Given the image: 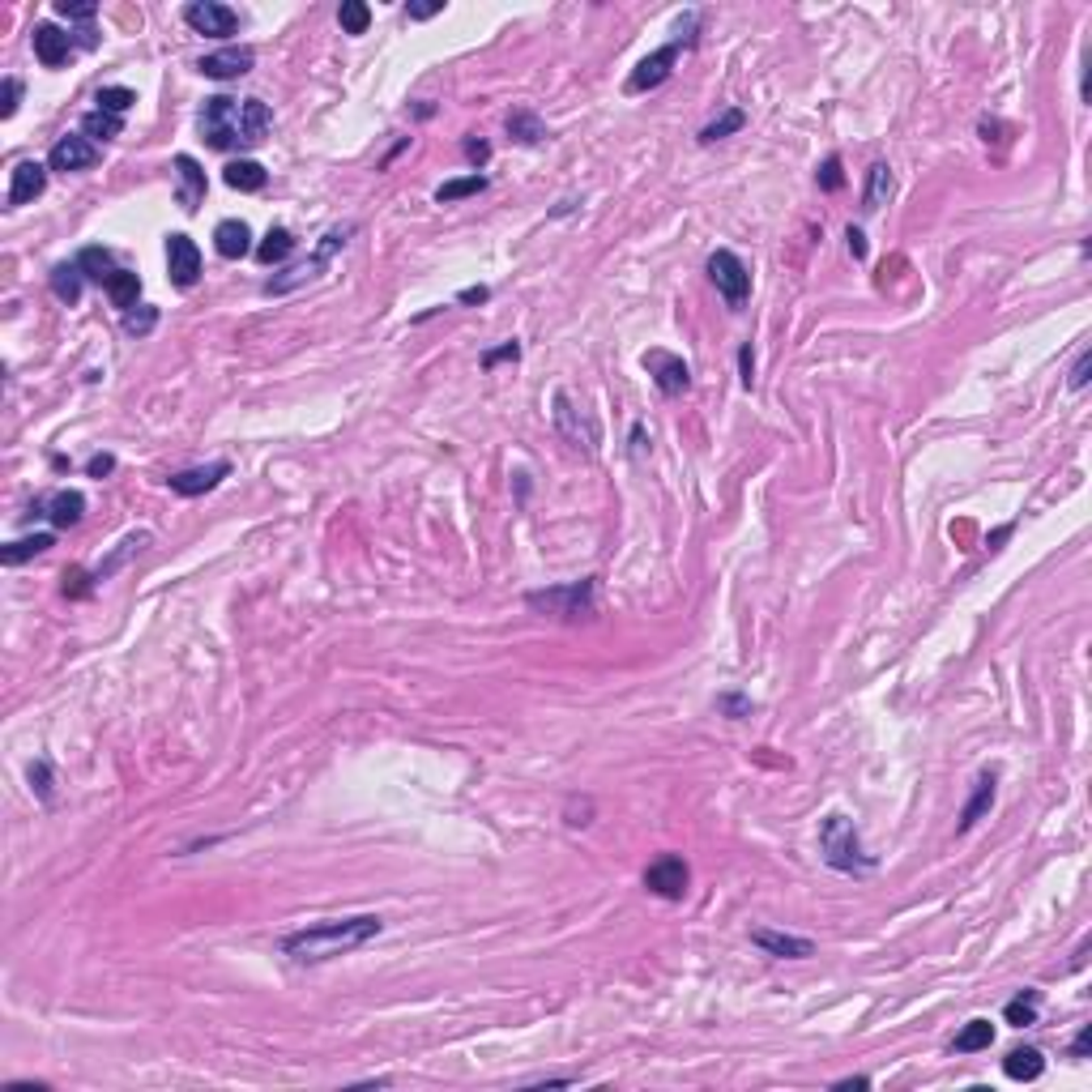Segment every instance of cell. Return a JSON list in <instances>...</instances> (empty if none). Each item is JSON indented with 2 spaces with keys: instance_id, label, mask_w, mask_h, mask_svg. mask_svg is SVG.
Instances as JSON below:
<instances>
[{
  "instance_id": "3957f363",
  "label": "cell",
  "mask_w": 1092,
  "mask_h": 1092,
  "mask_svg": "<svg viewBox=\"0 0 1092 1092\" xmlns=\"http://www.w3.org/2000/svg\"><path fill=\"white\" fill-rule=\"evenodd\" d=\"M819 853L832 871H841V875H862V871L875 867V858L862 849V837H858V828H853V819L841 816V811H832V816L819 823Z\"/></svg>"
},
{
  "instance_id": "8992f818",
  "label": "cell",
  "mask_w": 1092,
  "mask_h": 1092,
  "mask_svg": "<svg viewBox=\"0 0 1092 1092\" xmlns=\"http://www.w3.org/2000/svg\"><path fill=\"white\" fill-rule=\"evenodd\" d=\"M709 282L717 286V295L730 307H742L751 295V270L739 261V252H730V247H717V252L709 256Z\"/></svg>"
},
{
  "instance_id": "60d3db41",
  "label": "cell",
  "mask_w": 1092,
  "mask_h": 1092,
  "mask_svg": "<svg viewBox=\"0 0 1092 1092\" xmlns=\"http://www.w3.org/2000/svg\"><path fill=\"white\" fill-rule=\"evenodd\" d=\"M56 13L68 17V22H91V17L98 13V5H94V0H61Z\"/></svg>"
},
{
  "instance_id": "484cf974",
  "label": "cell",
  "mask_w": 1092,
  "mask_h": 1092,
  "mask_svg": "<svg viewBox=\"0 0 1092 1092\" xmlns=\"http://www.w3.org/2000/svg\"><path fill=\"white\" fill-rule=\"evenodd\" d=\"M504 124H508L512 142H521V145H538V142H546V137H551V133H546V124L530 112V107H512Z\"/></svg>"
},
{
  "instance_id": "52a82bcc",
  "label": "cell",
  "mask_w": 1092,
  "mask_h": 1092,
  "mask_svg": "<svg viewBox=\"0 0 1092 1092\" xmlns=\"http://www.w3.org/2000/svg\"><path fill=\"white\" fill-rule=\"evenodd\" d=\"M555 427H559V435L563 440L572 444L577 453H585V456H593L598 453V423L589 419V414H581L577 405H572V397L568 393H555Z\"/></svg>"
},
{
  "instance_id": "f907efd6",
  "label": "cell",
  "mask_w": 1092,
  "mask_h": 1092,
  "mask_svg": "<svg viewBox=\"0 0 1092 1092\" xmlns=\"http://www.w3.org/2000/svg\"><path fill=\"white\" fill-rule=\"evenodd\" d=\"M465 158H470L474 167H482L486 158H491V145H486L482 137H465Z\"/></svg>"
},
{
  "instance_id": "e0dca14e",
  "label": "cell",
  "mask_w": 1092,
  "mask_h": 1092,
  "mask_svg": "<svg viewBox=\"0 0 1092 1092\" xmlns=\"http://www.w3.org/2000/svg\"><path fill=\"white\" fill-rule=\"evenodd\" d=\"M231 474V461H210V465H193V470H180L167 479V486H171L175 495H184V500H193V495H205L214 491L218 482Z\"/></svg>"
},
{
  "instance_id": "b9f144b4",
  "label": "cell",
  "mask_w": 1092,
  "mask_h": 1092,
  "mask_svg": "<svg viewBox=\"0 0 1092 1092\" xmlns=\"http://www.w3.org/2000/svg\"><path fill=\"white\" fill-rule=\"evenodd\" d=\"M17 103H22V82L17 77H5V94H0V120H13Z\"/></svg>"
},
{
  "instance_id": "d6a6232c",
  "label": "cell",
  "mask_w": 1092,
  "mask_h": 1092,
  "mask_svg": "<svg viewBox=\"0 0 1092 1092\" xmlns=\"http://www.w3.org/2000/svg\"><path fill=\"white\" fill-rule=\"evenodd\" d=\"M990 1041H995V1025H990V1020H969V1025L956 1032L951 1050H956V1054H977V1050H990Z\"/></svg>"
},
{
  "instance_id": "5bb4252c",
  "label": "cell",
  "mask_w": 1092,
  "mask_h": 1092,
  "mask_svg": "<svg viewBox=\"0 0 1092 1092\" xmlns=\"http://www.w3.org/2000/svg\"><path fill=\"white\" fill-rule=\"evenodd\" d=\"M167 273H171V282L180 291L196 286V277H201V247L188 240V235H171L167 240Z\"/></svg>"
},
{
  "instance_id": "ee69618b",
  "label": "cell",
  "mask_w": 1092,
  "mask_h": 1092,
  "mask_svg": "<svg viewBox=\"0 0 1092 1092\" xmlns=\"http://www.w3.org/2000/svg\"><path fill=\"white\" fill-rule=\"evenodd\" d=\"M841 184H845V175H841V158L828 154V158H823V167H819V188H823V193H837Z\"/></svg>"
},
{
  "instance_id": "277c9868",
  "label": "cell",
  "mask_w": 1092,
  "mask_h": 1092,
  "mask_svg": "<svg viewBox=\"0 0 1092 1092\" xmlns=\"http://www.w3.org/2000/svg\"><path fill=\"white\" fill-rule=\"evenodd\" d=\"M354 231H359L354 222L333 226V231L325 235L321 244H316L312 261H303V265H295V270H286V277H273V282H265V295H282V291H291V286H303V282H312V277H321V270L333 261L337 252H342L346 244H351V235H354Z\"/></svg>"
},
{
  "instance_id": "681fc988",
  "label": "cell",
  "mask_w": 1092,
  "mask_h": 1092,
  "mask_svg": "<svg viewBox=\"0 0 1092 1092\" xmlns=\"http://www.w3.org/2000/svg\"><path fill=\"white\" fill-rule=\"evenodd\" d=\"M717 709H721V713H730V717L739 721V717H747V713H751V700H747V696H721V700H717Z\"/></svg>"
},
{
  "instance_id": "83f0119b",
  "label": "cell",
  "mask_w": 1092,
  "mask_h": 1092,
  "mask_svg": "<svg viewBox=\"0 0 1092 1092\" xmlns=\"http://www.w3.org/2000/svg\"><path fill=\"white\" fill-rule=\"evenodd\" d=\"M103 291H107V299L120 307V312H133L137 299H142V277H137L133 270H116L112 282H107Z\"/></svg>"
},
{
  "instance_id": "f546056e",
  "label": "cell",
  "mask_w": 1092,
  "mask_h": 1092,
  "mask_svg": "<svg viewBox=\"0 0 1092 1092\" xmlns=\"http://www.w3.org/2000/svg\"><path fill=\"white\" fill-rule=\"evenodd\" d=\"M52 546H56V538H52V533H31V538H17V542H9L5 551H0V563H5V568H17V563L35 559V555L52 551Z\"/></svg>"
},
{
  "instance_id": "11a10c76",
  "label": "cell",
  "mask_w": 1092,
  "mask_h": 1092,
  "mask_svg": "<svg viewBox=\"0 0 1092 1092\" xmlns=\"http://www.w3.org/2000/svg\"><path fill=\"white\" fill-rule=\"evenodd\" d=\"M1088 1041H1092V1032L1084 1028V1032H1079L1076 1041H1071V1054H1076V1058H1084V1054H1088Z\"/></svg>"
},
{
  "instance_id": "7dc6e473",
  "label": "cell",
  "mask_w": 1092,
  "mask_h": 1092,
  "mask_svg": "<svg viewBox=\"0 0 1092 1092\" xmlns=\"http://www.w3.org/2000/svg\"><path fill=\"white\" fill-rule=\"evenodd\" d=\"M112 470H116V456H112V453H94L91 461H86V474H91V479H107Z\"/></svg>"
},
{
  "instance_id": "2e32d148",
  "label": "cell",
  "mask_w": 1092,
  "mask_h": 1092,
  "mask_svg": "<svg viewBox=\"0 0 1092 1092\" xmlns=\"http://www.w3.org/2000/svg\"><path fill=\"white\" fill-rule=\"evenodd\" d=\"M252 65H256L252 47H222V52H210V56L196 61V68H201L205 77H214V82H231V77L252 73Z\"/></svg>"
},
{
  "instance_id": "7402d4cb",
  "label": "cell",
  "mask_w": 1092,
  "mask_h": 1092,
  "mask_svg": "<svg viewBox=\"0 0 1092 1092\" xmlns=\"http://www.w3.org/2000/svg\"><path fill=\"white\" fill-rule=\"evenodd\" d=\"M222 180H226V188H235V193H261V188L270 184V171H265L256 158H235V163H226Z\"/></svg>"
},
{
  "instance_id": "cb8c5ba5",
  "label": "cell",
  "mask_w": 1092,
  "mask_h": 1092,
  "mask_svg": "<svg viewBox=\"0 0 1092 1092\" xmlns=\"http://www.w3.org/2000/svg\"><path fill=\"white\" fill-rule=\"evenodd\" d=\"M73 261H77V270L86 273V282H98V286H107V282H112V273H116V256L107 252V247H98V244L82 247Z\"/></svg>"
},
{
  "instance_id": "4fadbf2b",
  "label": "cell",
  "mask_w": 1092,
  "mask_h": 1092,
  "mask_svg": "<svg viewBox=\"0 0 1092 1092\" xmlns=\"http://www.w3.org/2000/svg\"><path fill=\"white\" fill-rule=\"evenodd\" d=\"M26 516H47L56 530H73L77 521L86 516V495L82 491H52V495H39L31 504Z\"/></svg>"
},
{
  "instance_id": "7c38bea8",
  "label": "cell",
  "mask_w": 1092,
  "mask_h": 1092,
  "mask_svg": "<svg viewBox=\"0 0 1092 1092\" xmlns=\"http://www.w3.org/2000/svg\"><path fill=\"white\" fill-rule=\"evenodd\" d=\"M94 163H98V145L86 133H65L61 142L52 145V154H47V171H61V175L91 171Z\"/></svg>"
},
{
  "instance_id": "e575fe53",
  "label": "cell",
  "mask_w": 1092,
  "mask_h": 1092,
  "mask_svg": "<svg viewBox=\"0 0 1092 1092\" xmlns=\"http://www.w3.org/2000/svg\"><path fill=\"white\" fill-rule=\"evenodd\" d=\"M486 188V175H465V180H449V184H440L435 188V201L440 205H453V201H465V196H479Z\"/></svg>"
},
{
  "instance_id": "f6af8a7d",
  "label": "cell",
  "mask_w": 1092,
  "mask_h": 1092,
  "mask_svg": "<svg viewBox=\"0 0 1092 1092\" xmlns=\"http://www.w3.org/2000/svg\"><path fill=\"white\" fill-rule=\"evenodd\" d=\"M504 359H512V363H516V359H521V346H516V342H504L500 351H486V354H482V372H491V367H495V363H504Z\"/></svg>"
},
{
  "instance_id": "4316f807",
  "label": "cell",
  "mask_w": 1092,
  "mask_h": 1092,
  "mask_svg": "<svg viewBox=\"0 0 1092 1092\" xmlns=\"http://www.w3.org/2000/svg\"><path fill=\"white\" fill-rule=\"evenodd\" d=\"M82 286H86V273L77 270V261H61V265L52 270V295H56L61 303L73 307L77 299H82Z\"/></svg>"
},
{
  "instance_id": "6da1fadb",
  "label": "cell",
  "mask_w": 1092,
  "mask_h": 1092,
  "mask_svg": "<svg viewBox=\"0 0 1092 1092\" xmlns=\"http://www.w3.org/2000/svg\"><path fill=\"white\" fill-rule=\"evenodd\" d=\"M384 930V918L376 913H359V918H329V922H312L303 930H291V935L277 939L282 956H291L295 965H325V960L351 956L363 943H372Z\"/></svg>"
},
{
  "instance_id": "1f68e13d",
  "label": "cell",
  "mask_w": 1092,
  "mask_h": 1092,
  "mask_svg": "<svg viewBox=\"0 0 1092 1092\" xmlns=\"http://www.w3.org/2000/svg\"><path fill=\"white\" fill-rule=\"evenodd\" d=\"M82 133L91 137V142L98 145V142H116V137L124 133V116H112V112H86L82 116Z\"/></svg>"
},
{
  "instance_id": "ab89813d",
  "label": "cell",
  "mask_w": 1092,
  "mask_h": 1092,
  "mask_svg": "<svg viewBox=\"0 0 1092 1092\" xmlns=\"http://www.w3.org/2000/svg\"><path fill=\"white\" fill-rule=\"evenodd\" d=\"M91 585H98V581H94V572H86V568H68V572H65V598H86V593H91Z\"/></svg>"
},
{
  "instance_id": "bcb514c9",
  "label": "cell",
  "mask_w": 1092,
  "mask_h": 1092,
  "mask_svg": "<svg viewBox=\"0 0 1092 1092\" xmlns=\"http://www.w3.org/2000/svg\"><path fill=\"white\" fill-rule=\"evenodd\" d=\"M1088 372H1092V351H1084V354H1079V359H1076V367H1071V380H1067V389H1076V393L1084 389V384H1088Z\"/></svg>"
},
{
  "instance_id": "8fae6325",
  "label": "cell",
  "mask_w": 1092,
  "mask_h": 1092,
  "mask_svg": "<svg viewBox=\"0 0 1092 1092\" xmlns=\"http://www.w3.org/2000/svg\"><path fill=\"white\" fill-rule=\"evenodd\" d=\"M640 363H644V372L653 376L658 393L679 397V393H688V389H691V367L683 363L679 354H670V351H644V354H640Z\"/></svg>"
},
{
  "instance_id": "816d5d0a",
  "label": "cell",
  "mask_w": 1092,
  "mask_h": 1092,
  "mask_svg": "<svg viewBox=\"0 0 1092 1092\" xmlns=\"http://www.w3.org/2000/svg\"><path fill=\"white\" fill-rule=\"evenodd\" d=\"M444 9V0H431V5H405V17L410 22H427V17H435Z\"/></svg>"
},
{
  "instance_id": "ac0fdd59",
  "label": "cell",
  "mask_w": 1092,
  "mask_h": 1092,
  "mask_svg": "<svg viewBox=\"0 0 1092 1092\" xmlns=\"http://www.w3.org/2000/svg\"><path fill=\"white\" fill-rule=\"evenodd\" d=\"M31 43H35V56L43 68H61L68 56H73V35H65L61 26H52V22H39Z\"/></svg>"
},
{
  "instance_id": "30bf717a",
  "label": "cell",
  "mask_w": 1092,
  "mask_h": 1092,
  "mask_svg": "<svg viewBox=\"0 0 1092 1092\" xmlns=\"http://www.w3.org/2000/svg\"><path fill=\"white\" fill-rule=\"evenodd\" d=\"M184 22L196 35H210V39H226L240 31V13L231 5H218V0H193V5H184Z\"/></svg>"
},
{
  "instance_id": "44dd1931",
  "label": "cell",
  "mask_w": 1092,
  "mask_h": 1092,
  "mask_svg": "<svg viewBox=\"0 0 1092 1092\" xmlns=\"http://www.w3.org/2000/svg\"><path fill=\"white\" fill-rule=\"evenodd\" d=\"M175 171H180V188H175V201H180V210L193 214L196 205L205 201V171H201V163H196L193 154H180V158H175Z\"/></svg>"
},
{
  "instance_id": "db71d44e",
  "label": "cell",
  "mask_w": 1092,
  "mask_h": 1092,
  "mask_svg": "<svg viewBox=\"0 0 1092 1092\" xmlns=\"http://www.w3.org/2000/svg\"><path fill=\"white\" fill-rule=\"evenodd\" d=\"M486 299H491V291H486V286H470V291L456 295V303H486Z\"/></svg>"
},
{
  "instance_id": "7bdbcfd3",
  "label": "cell",
  "mask_w": 1092,
  "mask_h": 1092,
  "mask_svg": "<svg viewBox=\"0 0 1092 1092\" xmlns=\"http://www.w3.org/2000/svg\"><path fill=\"white\" fill-rule=\"evenodd\" d=\"M31 786H35V793L43 802H52V764L47 760H35L31 764Z\"/></svg>"
},
{
  "instance_id": "8d00e7d4",
  "label": "cell",
  "mask_w": 1092,
  "mask_h": 1092,
  "mask_svg": "<svg viewBox=\"0 0 1092 1092\" xmlns=\"http://www.w3.org/2000/svg\"><path fill=\"white\" fill-rule=\"evenodd\" d=\"M337 22H342L346 35H367V26H372V9H367L363 0H346V5L337 9Z\"/></svg>"
},
{
  "instance_id": "9a60e30c",
  "label": "cell",
  "mask_w": 1092,
  "mask_h": 1092,
  "mask_svg": "<svg viewBox=\"0 0 1092 1092\" xmlns=\"http://www.w3.org/2000/svg\"><path fill=\"white\" fill-rule=\"evenodd\" d=\"M47 188V167L35 163V158H22V163L13 167V175H9V196L5 205L9 210H17V205H31L35 196H43Z\"/></svg>"
},
{
  "instance_id": "d4e9b609",
  "label": "cell",
  "mask_w": 1092,
  "mask_h": 1092,
  "mask_svg": "<svg viewBox=\"0 0 1092 1092\" xmlns=\"http://www.w3.org/2000/svg\"><path fill=\"white\" fill-rule=\"evenodd\" d=\"M990 807H995V772H981L977 786H973V798L965 802V811H960V832H969Z\"/></svg>"
},
{
  "instance_id": "c3c4849f",
  "label": "cell",
  "mask_w": 1092,
  "mask_h": 1092,
  "mask_svg": "<svg viewBox=\"0 0 1092 1092\" xmlns=\"http://www.w3.org/2000/svg\"><path fill=\"white\" fill-rule=\"evenodd\" d=\"M739 372H742V384L751 389V384H756V351H751V342L739 351Z\"/></svg>"
},
{
  "instance_id": "7a4b0ae2",
  "label": "cell",
  "mask_w": 1092,
  "mask_h": 1092,
  "mask_svg": "<svg viewBox=\"0 0 1092 1092\" xmlns=\"http://www.w3.org/2000/svg\"><path fill=\"white\" fill-rule=\"evenodd\" d=\"M196 128H201L210 150H247V145L265 142V133L273 128V112L261 98L214 94V98H205L201 116H196Z\"/></svg>"
},
{
  "instance_id": "d6986e66",
  "label": "cell",
  "mask_w": 1092,
  "mask_h": 1092,
  "mask_svg": "<svg viewBox=\"0 0 1092 1092\" xmlns=\"http://www.w3.org/2000/svg\"><path fill=\"white\" fill-rule=\"evenodd\" d=\"M751 943H756L760 951H768V956H781V960H807L816 956V943L802 939V935H781V930H751Z\"/></svg>"
},
{
  "instance_id": "5b68a950",
  "label": "cell",
  "mask_w": 1092,
  "mask_h": 1092,
  "mask_svg": "<svg viewBox=\"0 0 1092 1092\" xmlns=\"http://www.w3.org/2000/svg\"><path fill=\"white\" fill-rule=\"evenodd\" d=\"M530 611H542L551 619H585L593 614V581H577V585H563V589H538L530 593Z\"/></svg>"
},
{
  "instance_id": "603a6c76",
  "label": "cell",
  "mask_w": 1092,
  "mask_h": 1092,
  "mask_svg": "<svg viewBox=\"0 0 1092 1092\" xmlns=\"http://www.w3.org/2000/svg\"><path fill=\"white\" fill-rule=\"evenodd\" d=\"M1002 1071H1007V1079L1032 1084V1079H1041V1071H1046V1058H1041V1050L1020 1046V1050H1011V1054L1002 1058Z\"/></svg>"
},
{
  "instance_id": "f35d334b",
  "label": "cell",
  "mask_w": 1092,
  "mask_h": 1092,
  "mask_svg": "<svg viewBox=\"0 0 1092 1092\" xmlns=\"http://www.w3.org/2000/svg\"><path fill=\"white\" fill-rule=\"evenodd\" d=\"M158 325V307L142 303V312H124V333L128 337H145Z\"/></svg>"
},
{
  "instance_id": "ffe728a7",
  "label": "cell",
  "mask_w": 1092,
  "mask_h": 1092,
  "mask_svg": "<svg viewBox=\"0 0 1092 1092\" xmlns=\"http://www.w3.org/2000/svg\"><path fill=\"white\" fill-rule=\"evenodd\" d=\"M214 247H218V256H226V261H244V256L252 252V226H247L244 218H222V222L214 226Z\"/></svg>"
},
{
  "instance_id": "74e56055",
  "label": "cell",
  "mask_w": 1092,
  "mask_h": 1092,
  "mask_svg": "<svg viewBox=\"0 0 1092 1092\" xmlns=\"http://www.w3.org/2000/svg\"><path fill=\"white\" fill-rule=\"evenodd\" d=\"M94 103H98V112H112V116H124L128 107L137 103V94L128 91V86H103V91L94 94Z\"/></svg>"
},
{
  "instance_id": "f5cc1de1",
  "label": "cell",
  "mask_w": 1092,
  "mask_h": 1092,
  "mask_svg": "<svg viewBox=\"0 0 1092 1092\" xmlns=\"http://www.w3.org/2000/svg\"><path fill=\"white\" fill-rule=\"evenodd\" d=\"M845 240H849V252L858 256V261H867V235H862L858 226H849V231H845Z\"/></svg>"
},
{
  "instance_id": "9f6ffc18",
  "label": "cell",
  "mask_w": 1092,
  "mask_h": 1092,
  "mask_svg": "<svg viewBox=\"0 0 1092 1092\" xmlns=\"http://www.w3.org/2000/svg\"><path fill=\"white\" fill-rule=\"evenodd\" d=\"M837 1088H871V1079L867 1076H845V1079H837Z\"/></svg>"
},
{
  "instance_id": "f1b7e54d",
  "label": "cell",
  "mask_w": 1092,
  "mask_h": 1092,
  "mask_svg": "<svg viewBox=\"0 0 1092 1092\" xmlns=\"http://www.w3.org/2000/svg\"><path fill=\"white\" fill-rule=\"evenodd\" d=\"M892 196V167L888 163H875L867 171V188H862V210L867 214H875V210H883V201Z\"/></svg>"
},
{
  "instance_id": "836d02e7",
  "label": "cell",
  "mask_w": 1092,
  "mask_h": 1092,
  "mask_svg": "<svg viewBox=\"0 0 1092 1092\" xmlns=\"http://www.w3.org/2000/svg\"><path fill=\"white\" fill-rule=\"evenodd\" d=\"M291 252H295V235L286 231V226H273V231L261 240V247H256V261H261V265H282Z\"/></svg>"
},
{
  "instance_id": "d590c367",
  "label": "cell",
  "mask_w": 1092,
  "mask_h": 1092,
  "mask_svg": "<svg viewBox=\"0 0 1092 1092\" xmlns=\"http://www.w3.org/2000/svg\"><path fill=\"white\" fill-rule=\"evenodd\" d=\"M742 124H747V112H739V107H730V112H721V116H717V120H713V124H704V128H700V145H713V142H721V137L739 133Z\"/></svg>"
},
{
  "instance_id": "ba28073f",
  "label": "cell",
  "mask_w": 1092,
  "mask_h": 1092,
  "mask_svg": "<svg viewBox=\"0 0 1092 1092\" xmlns=\"http://www.w3.org/2000/svg\"><path fill=\"white\" fill-rule=\"evenodd\" d=\"M683 47H691V39H674V43L658 47V52H649L637 68H632V77H628V86H623V91H628V94L658 91V86L674 73V65H679V52H683Z\"/></svg>"
},
{
  "instance_id": "9c48e42d",
  "label": "cell",
  "mask_w": 1092,
  "mask_h": 1092,
  "mask_svg": "<svg viewBox=\"0 0 1092 1092\" xmlns=\"http://www.w3.org/2000/svg\"><path fill=\"white\" fill-rule=\"evenodd\" d=\"M688 883H691V867L679 858V853H662V858L644 871V888L662 900H683L688 897Z\"/></svg>"
},
{
  "instance_id": "4dcf8cb0",
  "label": "cell",
  "mask_w": 1092,
  "mask_h": 1092,
  "mask_svg": "<svg viewBox=\"0 0 1092 1092\" xmlns=\"http://www.w3.org/2000/svg\"><path fill=\"white\" fill-rule=\"evenodd\" d=\"M1037 1016H1041V990H1020V995L1002 1007V1020H1007L1011 1028L1037 1025Z\"/></svg>"
}]
</instances>
